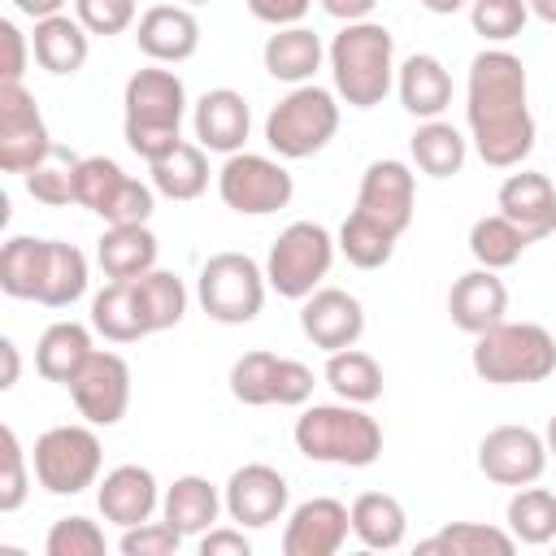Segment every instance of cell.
Returning a JSON list of instances; mask_svg holds the SVG:
<instances>
[{"instance_id": "obj_40", "label": "cell", "mask_w": 556, "mask_h": 556, "mask_svg": "<svg viewBox=\"0 0 556 556\" xmlns=\"http://www.w3.org/2000/svg\"><path fill=\"white\" fill-rule=\"evenodd\" d=\"M530 248V235L521 226H513L504 213H491V217H478L469 226V252L482 269H508L521 261V252Z\"/></svg>"}, {"instance_id": "obj_45", "label": "cell", "mask_w": 556, "mask_h": 556, "mask_svg": "<svg viewBox=\"0 0 556 556\" xmlns=\"http://www.w3.org/2000/svg\"><path fill=\"white\" fill-rule=\"evenodd\" d=\"M43 552L48 556H104V530L83 513L61 517V521L48 526Z\"/></svg>"}, {"instance_id": "obj_56", "label": "cell", "mask_w": 556, "mask_h": 556, "mask_svg": "<svg viewBox=\"0 0 556 556\" xmlns=\"http://www.w3.org/2000/svg\"><path fill=\"white\" fill-rule=\"evenodd\" d=\"M526 4H530V13H534L539 22L556 26V0H526Z\"/></svg>"}, {"instance_id": "obj_18", "label": "cell", "mask_w": 556, "mask_h": 556, "mask_svg": "<svg viewBox=\"0 0 556 556\" xmlns=\"http://www.w3.org/2000/svg\"><path fill=\"white\" fill-rule=\"evenodd\" d=\"M300 330L313 348L321 352H339V348H356V339L365 334V308L352 291L343 287H317L313 295H304L300 304Z\"/></svg>"}, {"instance_id": "obj_23", "label": "cell", "mask_w": 556, "mask_h": 556, "mask_svg": "<svg viewBox=\"0 0 556 556\" xmlns=\"http://www.w3.org/2000/svg\"><path fill=\"white\" fill-rule=\"evenodd\" d=\"M447 313H452V326H460L465 334H482L491 330L495 321H504L508 313V287L504 278H495V269H469L452 282L447 291Z\"/></svg>"}, {"instance_id": "obj_15", "label": "cell", "mask_w": 556, "mask_h": 556, "mask_svg": "<svg viewBox=\"0 0 556 556\" xmlns=\"http://www.w3.org/2000/svg\"><path fill=\"white\" fill-rule=\"evenodd\" d=\"M222 500H226L230 521H239V526H248V530H261V526H274V521L287 513L291 486H287V478H282L274 465L248 460V465H239V469L226 478Z\"/></svg>"}, {"instance_id": "obj_22", "label": "cell", "mask_w": 556, "mask_h": 556, "mask_svg": "<svg viewBox=\"0 0 556 556\" xmlns=\"http://www.w3.org/2000/svg\"><path fill=\"white\" fill-rule=\"evenodd\" d=\"M495 200H500V213L530 235V243L556 235V187H552L547 174H539V169L508 174L500 182V195Z\"/></svg>"}, {"instance_id": "obj_35", "label": "cell", "mask_w": 556, "mask_h": 556, "mask_svg": "<svg viewBox=\"0 0 556 556\" xmlns=\"http://www.w3.org/2000/svg\"><path fill=\"white\" fill-rule=\"evenodd\" d=\"M326 387L348 404H374L382 395V365L361 348L326 352Z\"/></svg>"}, {"instance_id": "obj_54", "label": "cell", "mask_w": 556, "mask_h": 556, "mask_svg": "<svg viewBox=\"0 0 556 556\" xmlns=\"http://www.w3.org/2000/svg\"><path fill=\"white\" fill-rule=\"evenodd\" d=\"M0 352H4V378H0V387L9 391L17 382V343L13 339H0Z\"/></svg>"}, {"instance_id": "obj_9", "label": "cell", "mask_w": 556, "mask_h": 556, "mask_svg": "<svg viewBox=\"0 0 556 556\" xmlns=\"http://www.w3.org/2000/svg\"><path fill=\"white\" fill-rule=\"evenodd\" d=\"M100 460H104V447H100L91 421L87 426H52L35 439V452H30L35 482L48 495H83L87 486H96Z\"/></svg>"}, {"instance_id": "obj_17", "label": "cell", "mask_w": 556, "mask_h": 556, "mask_svg": "<svg viewBox=\"0 0 556 556\" xmlns=\"http://www.w3.org/2000/svg\"><path fill=\"white\" fill-rule=\"evenodd\" d=\"M352 513L334 495H313L287 513L282 556H334L348 543Z\"/></svg>"}, {"instance_id": "obj_39", "label": "cell", "mask_w": 556, "mask_h": 556, "mask_svg": "<svg viewBox=\"0 0 556 556\" xmlns=\"http://www.w3.org/2000/svg\"><path fill=\"white\" fill-rule=\"evenodd\" d=\"M395 239H400L395 230H387L382 222L365 217L361 208H352V213L343 217L339 235H334L339 252H343L348 265H356V269H382V265L395 256Z\"/></svg>"}, {"instance_id": "obj_5", "label": "cell", "mask_w": 556, "mask_h": 556, "mask_svg": "<svg viewBox=\"0 0 556 556\" xmlns=\"http://www.w3.org/2000/svg\"><path fill=\"white\" fill-rule=\"evenodd\" d=\"M473 374L491 387H526L556 374V339L539 321H495L473 334Z\"/></svg>"}, {"instance_id": "obj_47", "label": "cell", "mask_w": 556, "mask_h": 556, "mask_svg": "<svg viewBox=\"0 0 556 556\" xmlns=\"http://www.w3.org/2000/svg\"><path fill=\"white\" fill-rule=\"evenodd\" d=\"M0 447H4L0 513H17V508H22V500H26V486H30V478H26V452H22V443H17V430H13V426H4V430H0Z\"/></svg>"}, {"instance_id": "obj_16", "label": "cell", "mask_w": 556, "mask_h": 556, "mask_svg": "<svg viewBox=\"0 0 556 556\" xmlns=\"http://www.w3.org/2000/svg\"><path fill=\"white\" fill-rule=\"evenodd\" d=\"M356 208L374 222H382L387 230L404 235L413 226V208H417V178L404 161L395 156H382V161H369L365 174H361V187H356Z\"/></svg>"}, {"instance_id": "obj_29", "label": "cell", "mask_w": 556, "mask_h": 556, "mask_svg": "<svg viewBox=\"0 0 556 556\" xmlns=\"http://www.w3.org/2000/svg\"><path fill=\"white\" fill-rule=\"evenodd\" d=\"M91 352H96L91 330L83 321H52L35 343V369H39V378H48L56 387H70Z\"/></svg>"}, {"instance_id": "obj_14", "label": "cell", "mask_w": 556, "mask_h": 556, "mask_svg": "<svg viewBox=\"0 0 556 556\" xmlns=\"http://www.w3.org/2000/svg\"><path fill=\"white\" fill-rule=\"evenodd\" d=\"M478 469L500 486H530L547 469V443L530 426H495L478 443Z\"/></svg>"}, {"instance_id": "obj_57", "label": "cell", "mask_w": 556, "mask_h": 556, "mask_svg": "<svg viewBox=\"0 0 556 556\" xmlns=\"http://www.w3.org/2000/svg\"><path fill=\"white\" fill-rule=\"evenodd\" d=\"M543 443H547V456H556V413L547 417V430H543Z\"/></svg>"}, {"instance_id": "obj_11", "label": "cell", "mask_w": 556, "mask_h": 556, "mask_svg": "<svg viewBox=\"0 0 556 556\" xmlns=\"http://www.w3.org/2000/svg\"><path fill=\"white\" fill-rule=\"evenodd\" d=\"M217 195L230 213L243 217H269L291 204L295 182L282 161L261 156V152H230L217 169Z\"/></svg>"}, {"instance_id": "obj_20", "label": "cell", "mask_w": 556, "mask_h": 556, "mask_svg": "<svg viewBox=\"0 0 556 556\" xmlns=\"http://www.w3.org/2000/svg\"><path fill=\"white\" fill-rule=\"evenodd\" d=\"M96 504H100V517L122 526V530L139 526V521H152V513L161 508L156 473L148 465H117L96 486Z\"/></svg>"}, {"instance_id": "obj_25", "label": "cell", "mask_w": 556, "mask_h": 556, "mask_svg": "<svg viewBox=\"0 0 556 556\" xmlns=\"http://www.w3.org/2000/svg\"><path fill=\"white\" fill-rule=\"evenodd\" d=\"M30 52L39 61V70H48L56 78L78 74L87 65V52H91V30L78 17H70V13L39 17L35 35H30Z\"/></svg>"}, {"instance_id": "obj_10", "label": "cell", "mask_w": 556, "mask_h": 556, "mask_svg": "<svg viewBox=\"0 0 556 556\" xmlns=\"http://www.w3.org/2000/svg\"><path fill=\"white\" fill-rule=\"evenodd\" d=\"M313 387L317 382H313V369L304 361L278 356L265 348H252L230 365V395L248 408H265V404L300 408V404H308Z\"/></svg>"}, {"instance_id": "obj_2", "label": "cell", "mask_w": 556, "mask_h": 556, "mask_svg": "<svg viewBox=\"0 0 556 556\" xmlns=\"http://www.w3.org/2000/svg\"><path fill=\"white\" fill-rule=\"evenodd\" d=\"M126 104V148L135 156H143L148 165L161 161L165 152H174L182 143V117H187V87L174 70L165 65H143L126 78L122 91Z\"/></svg>"}, {"instance_id": "obj_12", "label": "cell", "mask_w": 556, "mask_h": 556, "mask_svg": "<svg viewBox=\"0 0 556 556\" xmlns=\"http://www.w3.org/2000/svg\"><path fill=\"white\" fill-rule=\"evenodd\" d=\"M52 152L48 122L22 83H0V169L30 174Z\"/></svg>"}, {"instance_id": "obj_37", "label": "cell", "mask_w": 556, "mask_h": 556, "mask_svg": "<svg viewBox=\"0 0 556 556\" xmlns=\"http://www.w3.org/2000/svg\"><path fill=\"white\" fill-rule=\"evenodd\" d=\"M508 534L517 543H530V547H543V543H556V495L547 486H517L508 508Z\"/></svg>"}, {"instance_id": "obj_21", "label": "cell", "mask_w": 556, "mask_h": 556, "mask_svg": "<svg viewBox=\"0 0 556 556\" xmlns=\"http://www.w3.org/2000/svg\"><path fill=\"white\" fill-rule=\"evenodd\" d=\"M135 43L148 61L156 65H178L187 56H195L200 48V22L187 4H152L139 26H135Z\"/></svg>"}, {"instance_id": "obj_43", "label": "cell", "mask_w": 556, "mask_h": 556, "mask_svg": "<svg viewBox=\"0 0 556 556\" xmlns=\"http://www.w3.org/2000/svg\"><path fill=\"white\" fill-rule=\"evenodd\" d=\"M74 169H78V156H74L70 148L52 143V152H48L30 174H22L30 200H39V204H48V208L74 204Z\"/></svg>"}, {"instance_id": "obj_1", "label": "cell", "mask_w": 556, "mask_h": 556, "mask_svg": "<svg viewBox=\"0 0 556 556\" xmlns=\"http://www.w3.org/2000/svg\"><path fill=\"white\" fill-rule=\"evenodd\" d=\"M526 65L508 48H482L465 78V122L491 169H517L534 152V117L526 104Z\"/></svg>"}, {"instance_id": "obj_6", "label": "cell", "mask_w": 556, "mask_h": 556, "mask_svg": "<svg viewBox=\"0 0 556 556\" xmlns=\"http://www.w3.org/2000/svg\"><path fill=\"white\" fill-rule=\"evenodd\" d=\"M334 130H339V96L317 83L291 87L265 117V143L282 161H304L321 152L334 139Z\"/></svg>"}, {"instance_id": "obj_46", "label": "cell", "mask_w": 556, "mask_h": 556, "mask_svg": "<svg viewBox=\"0 0 556 556\" xmlns=\"http://www.w3.org/2000/svg\"><path fill=\"white\" fill-rule=\"evenodd\" d=\"M122 556H174L182 547V534L161 517V521H139V526H126L122 539H117Z\"/></svg>"}, {"instance_id": "obj_13", "label": "cell", "mask_w": 556, "mask_h": 556, "mask_svg": "<svg viewBox=\"0 0 556 556\" xmlns=\"http://www.w3.org/2000/svg\"><path fill=\"white\" fill-rule=\"evenodd\" d=\"M70 395H74V408H78L83 421L109 430L130 408V365L117 352L96 348L87 356V365L78 369V378L70 382Z\"/></svg>"}, {"instance_id": "obj_36", "label": "cell", "mask_w": 556, "mask_h": 556, "mask_svg": "<svg viewBox=\"0 0 556 556\" xmlns=\"http://www.w3.org/2000/svg\"><path fill=\"white\" fill-rule=\"evenodd\" d=\"M91 330L104 334L109 343H139L148 334L139 304H135V291H130V278L126 282L109 278V287H100L91 295Z\"/></svg>"}, {"instance_id": "obj_34", "label": "cell", "mask_w": 556, "mask_h": 556, "mask_svg": "<svg viewBox=\"0 0 556 556\" xmlns=\"http://www.w3.org/2000/svg\"><path fill=\"white\" fill-rule=\"evenodd\" d=\"M130 291H135V304H139V317H143L148 334L178 326L182 313H187V287L169 269H148V274L130 278Z\"/></svg>"}, {"instance_id": "obj_8", "label": "cell", "mask_w": 556, "mask_h": 556, "mask_svg": "<svg viewBox=\"0 0 556 556\" xmlns=\"http://www.w3.org/2000/svg\"><path fill=\"white\" fill-rule=\"evenodd\" d=\"M334 235L321 222H291L265 256V278L282 300H304L321 287V278L334 265Z\"/></svg>"}, {"instance_id": "obj_28", "label": "cell", "mask_w": 556, "mask_h": 556, "mask_svg": "<svg viewBox=\"0 0 556 556\" xmlns=\"http://www.w3.org/2000/svg\"><path fill=\"white\" fill-rule=\"evenodd\" d=\"M156 235L148 230V222L139 226H109L100 239H96V261L104 269V278L113 282H126V278H139L148 269H156Z\"/></svg>"}, {"instance_id": "obj_48", "label": "cell", "mask_w": 556, "mask_h": 556, "mask_svg": "<svg viewBox=\"0 0 556 556\" xmlns=\"http://www.w3.org/2000/svg\"><path fill=\"white\" fill-rule=\"evenodd\" d=\"M74 17L91 35H122L135 22V0H74Z\"/></svg>"}, {"instance_id": "obj_32", "label": "cell", "mask_w": 556, "mask_h": 556, "mask_svg": "<svg viewBox=\"0 0 556 556\" xmlns=\"http://www.w3.org/2000/svg\"><path fill=\"white\" fill-rule=\"evenodd\" d=\"M204 152H208V148L182 139L174 152H165L161 161H152V165H148V178H152L156 195L178 200V204L204 195V187H208V156H204Z\"/></svg>"}, {"instance_id": "obj_42", "label": "cell", "mask_w": 556, "mask_h": 556, "mask_svg": "<svg viewBox=\"0 0 556 556\" xmlns=\"http://www.w3.org/2000/svg\"><path fill=\"white\" fill-rule=\"evenodd\" d=\"M39 269H43V239L35 235H13L0 248V291L13 300H35L39 291Z\"/></svg>"}, {"instance_id": "obj_26", "label": "cell", "mask_w": 556, "mask_h": 556, "mask_svg": "<svg viewBox=\"0 0 556 556\" xmlns=\"http://www.w3.org/2000/svg\"><path fill=\"white\" fill-rule=\"evenodd\" d=\"M261 61H265V74H269V78L300 87V83H313V74L321 70L326 43H321V35L308 30V26H278V30L265 39Z\"/></svg>"}, {"instance_id": "obj_7", "label": "cell", "mask_w": 556, "mask_h": 556, "mask_svg": "<svg viewBox=\"0 0 556 556\" xmlns=\"http://www.w3.org/2000/svg\"><path fill=\"white\" fill-rule=\"evenodd\" d=\"M265 265H256L248 252H213L200 265L195 300L200 308L222 326H248L265 308Z\"/></svg>"}, {"instance_id": "obj_3", "label": "cell", "mask_w": 556, "mask_h": 556, "mask_svg": "<svg viewBox=\"0 0 556 556\" xmlns=\"http://www.w3.org/2000/svg\"><path fill=\"white\" fill-rule=\"evenodd\" d=\"M334 96L352 109H374L395 87V35L382 22H343L326 48Z\"/></svg>"}, {"instance_id": "obj_4", "label": "cell", "mask_w": 556, "mask_h": 556, "mask_svg": "<svg viewBox=\"0 0 556 556\" xmlns=\"http://www.w3.org/2000/svg\"><path fill=\"white\" fill-rule=\"evenodd\" d=\"M295 452L321 465L365 469L382 456V426L365 413V404H308L295 417Z\"/></svg>"}, {"instance_id": "obj_44", "label": "cell", "mask_w": 556, "mask_h": 556, "mask_svg": "<svg viewBox=\"0 0 556 556\" xmlns=\"http://www.w3.org/2000/svg\"><path fill=\"white\" fill-rule=\"evenodd\" d=\"M469 22L486 43H508L526 30L530 4L526 0H469Z\"/></svg>"}, {"instance_id": "obj_33", "label": "cell", "mask_w": 556, "mask_h": 556, "mask_svg": "<svg viewBox=\"0 0 556 556\" xmlns=\"http://www.w3.org/2000/svg\"><path fill=\"white\" fill-rule=\"evenodd\" d=\"M408 152H413V165H417L421 174H430V178H452V174H460V165H465L469 139H465L452 122L430 117V122H421V126L413 130Z\"/></svg>"}, {"instance_id": "obj_52", "label": "cell", "mask_w": 556, "mask_h": 556, "mask_svg": "<svg viewBox=\"0 0 556 556\" xmlns=\"http://www.w3.org/2000/svg\"><path fill=\"white\" fill-rule=\"evenodd\" d=\"M317 4H321L330 17H339V22H365L378 0H317Z\"/></svg>"}, {"instance_id": "obj_24", "label": "cell", "mask_w": 556, "mask_h": 556, "mask_svg": "<svg viewBox=\"0 0 556 556\" xmlns=\"http://www.w3.org/2000/svg\"><path fill=\"white\" fill-rule=\"evenodd\" d=\"M395 91H400L404 113H413L417 122H430L452 104V74L443 70L439 56L413 52L395 65Z\"/></svg>"}, {"instance_id": "obj_53", "label": "cell", "mask_w": 556, "mask_h": 556, "mask_svg": "<svg viewBox=\"0 0 556 556\" xmlns=\"http://www.w3.org/2000/svg\"><path fill=\"white\" fill-rule=\"evenodd\" d=\"M70 0H13V9L22 13V17H30V22H39V17H52V13H61Z\"/></svg>"}, {"instance_id": "obj_31", "label": "cell", "mask_w": 556, "mask_h": 556, "mask_svg": "<svg viewBox=\"0 0 556 556\" xmlns=\"http://www.w3.org/2000/svg\"><path fill=\"white\" fill-rule=\"evenodd\" d=\"M348 513H352V534H356L365 547H374V552H391V547H400L404 534H408V513H404V504H400L395 495H387V491H361Z\"/></svg>"}, {"instance_id": "obj_49", "label": "cell", "mask_w": 556, "mask_h": 556, "mask_svg": "<svg viewBox=\"0 0 556 556\" xmlns=\"http://www.w3.org/2000/svg\"><path fill=\"white\" fill-rule=\"evenodd\" d=\"M248 4V13L256 17V22H265V26H300L304 22V13L313 9V0H243Z\"/></svg>"}, {"instance_id": "obj_51", "label": "cell", "mask_w": 556, "mask_h": 556, "mask_svg": "<svg viewBox=\"0 0 556 556\" xmlns=\"http://www.w3.org/2000/svg\"><path fill=\"white\" fill-rule=\"evenodd\" d=\"M0 39H4V83H22V74H26V35L17 30V22H0Z\"/></svg>"}, {"instance_id": "obj_27", "label": "cell", "mask_w": 556, "mask_h": 556, "mask_svg": "<svg viewBox=\"0 0 556 556\" xmlns=\"http://www.w3.org/2000/svg\"><path fill=\"white\" fill-rule=\"evenodd\" d=\"M222 508H226V500H222V491L208 482V478H200V473H182V478H174L169 486H165V495H161V517L187 539V534H204V530H213L217 526V517H222Z\"/></svg>"}, {"instance_id": "obj_50", "label": "cell", "mask_w": 556, "mask_h": 556, "mask_svg": "<svg viewBox=\"0 0 556 556\" xmlns=\"http://www.w3.org/2000/svg\"><path fill=\"white\" fill-rule=\"evenodd\" d=\"M200 556H252L243 526H213L200 534Z\"/></svg>"}, {"instance_id": "obj_55", "label": "cell", "mask_w": 556, "mask_h": 556, "mask_svg": "<svg viewBox=\"0 0 556 556\" xmlns=\"http://www.w3.org/2000/svg\"><path fill=\"white\" fill-rule=\"evenodd\" d=\"M421 9H430V13H439V17H447V13H460L469 0H417Z\"/></svg>"}, {"instance_id": "obj_58", "label": "cell", "mask_w": 556, "mask_h": 556, "mask_svg": "<svg viewBox=\"0 0 556 556\" xmlns=\"http://www.w3.org/2000/svg\"><path fill=\"white\" fill-rule=\"evenodd\" d=\"M182 4H187V9H191V4H208V0H182Z\"/></svg>"}, {"instance_id": "obj_41", "label": "cell", "mask_w": 556, "mask_h": 556, "mask_svg": "<svg viewBox=\"0 0 556 556\" xmlns=\"http://www.w3.org/2000/svg\"><path fill=\"white\" fill-rule=\"evenodd\" d=\"M517 547V539L500 526H486V521H452L443 526L439 534L421 539L417 552H447V556H508Z\"/></svg>"}, {"instance_id": "obj_30", "label": "cell", "mask_w": 556, "mask_h": 556, "mask_svg": "<svg viewBox=\"0 0 556 556\" xmlns=\"http://www.w3.org/2000/svg\"><path fill=\"white\" fill-rule=\"evenodd\" d=\"M83 295H87V256L65 239H43V269H39L35 304L70 308Z\"/></svg>"}, {"instance_id": "obj_38", "label": "cell", "mask_w": 556, "mask_h": 556, "mask_svg": "<svg viewBox=\"0 0 556 556\" xmlns=\"http://www.w3.org/2000/svg\"><path fill=\"white\" fill-rule=\"evenodd\" d=\"M126 182H130V174L113 156H78V169H74V204H83V208H91L96 217L109 222V213L117 208Z\"/></svg>"}, {"instance_id": "obj_19", "label": "cell", "mask_w": 556, "mask_h": 556, "mask_svg": "<svg viewBox=\"0 0 556 556\" xmlns=\"http://www.w3.org/2000/svg\"><path fill=\"white\" fill-rule=\"evenodd\" d=\"M191 126H195L200 148L230 156V152H243V143H248L252 109H248V100H243L235 87H213V91H204V96L195 100Z\"/></svg>"}]
</instances>
